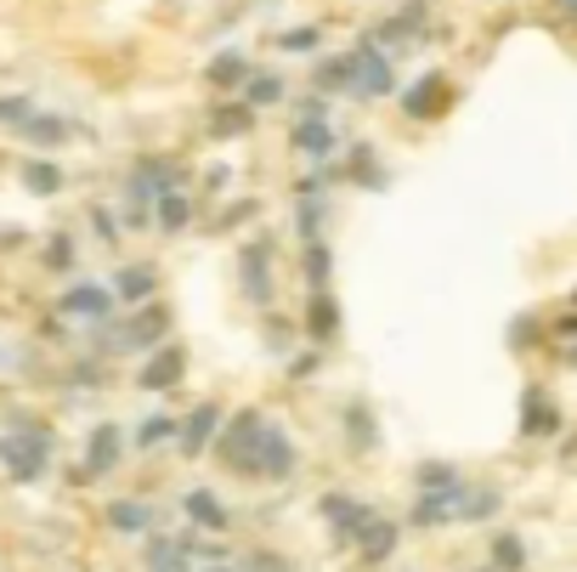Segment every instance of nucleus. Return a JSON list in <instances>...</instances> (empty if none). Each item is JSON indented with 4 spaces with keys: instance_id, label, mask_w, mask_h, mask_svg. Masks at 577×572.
I'll list each match as a JSON object with an SVG mask.
<instances>
[{
    "instance_id": "39448f33",
    "label": "nucleus",
    "mask_w": 577,
    "mask_h": 572,
    "mask_svg": "<svg viewBox=\"0 0 577 572\" xmlns=\"http://www.w3.org/2000/svg\"><path fill=\"white\" fill-rule=\"evenodd\" d=\"M346 57H351V96L373 103V96H385V91H391V57L373 46V41H362V46L346 52Z\"/></svg>"
},
{
    "instance_id": "c03bdc74",
    "label": "nucleus",
    "mask_w": 577,
    "mask_h": 572,
    "mask_svg": "<svg viewBox=\"0 0 577 572\" xmlns=\"http://www.w3.org/2000/svg\"><path fill=\"white\" fill-rule=\"evenodd\" d=\"M555 334H561V341H577V312H566V318L555 323Z\"/></svg>"
},
{
    "instance_id": "423d86ee",
    "label": "nucleus",
    "mask_w": 577,
    "mask_h": 572,
    "mask_svg": "<svg viewBox=\"0 0 577 572\" xmlns=\"http://www.w3.org/2000/svg\"><path fill=\"white\" fill-rule=\"evenodd\" d=\"M125 454V431L119 425H96L85 436V459H80V482H96V477H108V470L119 465Z\"/></svg>"
},
{
    "instance_id": "2eb2a0df",
    "label": "nucleus",
    "mask_w": 577,
    "mask_h": 572,
    "mask_svg": "<svg viewBox=\"0 0 577 572\" xmlns=\"http://www.w3.org/2000/svg\"><path fill=\"white\" fill-rule=\"evenodd\" d=\"M555 431H561L555 397L538 391V386H527V397H521V436H555Z\"/></svg>"
},
{
    "instance_id": "37998d69",
    "label": "nucleus",
    "mask_w": 577,
    "mask_h": 572,
    "mask_svg": "<svg viewBox=\"0 0 577 572\" xmlns=\"http://www.w3.org/2000/svg\"><path fill=\"white\" fill-rule=\"evenodd\" d=\"M312 368H318V352H300V357L289 363V375H295V380H305V375H312Z\"/></svg>"
},
{
    "instance_id": "49530a36",
    "label": "nucleus",
    "mask_w": 577,
    "mask_h": 572,
    "mask_svg": "<svg viewBox=\"0 0 577 572\" xmlns=\"http://www.w3.org/2000/svg\"><path fill=\"white\" fill-rule=\"evenodd\" d=\"M566 363H572V368H577V341H572V346H566Z\"/></svg>"
},
{
    "instance_id": "7c9ffc66",
    "label": "nucleus",
    "mask_w": 577,
    "mask_h": 572,
    "mask_svg": "<svg viewBox=\"0 0 577 572\" xmlns=\"http://www.w3.org/2000/svg\"><path fill=\"white\" fill-rule=\"evenodd\" d=\"M170 436H182V420L153 414V420H142V425H136V448H159V443H170Z\"/></svg>"
},
{
    "instance_id": "aec40b11",
    "label": "nucleus",
    "mask_w": 577,
    "mask_h": 572,
    "mask_svg": "<svg viewBox=\"0 0 577 572\" xmlns=\"http://www.w3.org/2000/svg\"><path fill=\"white\" fill-rule=\"evenodd\" d=\"M396 538H402V527L380 516V522H373V527H368V533L357 538V561H362V567H380V561H385V556L396 550Z\"/></svg>"
},
{
    "instance_id": "cd10ccee",
    "label": "nucleus",
    "mask_w": 577,
    "mask_h": 572,
    "mask_svg": "<svg viewBox=\"0 0 577 572\" xmlns=\"http://www.w3.org/2000/svg\"><path fill=\"white\" fill-rule=\"evenodd\" d=\"M23 187L41 193V198H51V193L62 187V171H57L51 159H28V164H23Z\"/></svg>"
},
{
    "instance_id": "8fccbe9b",
    "label": "nucleus",
    "mask_w": 577,
    "mask_h": 572,
    "mask_svg": "<svg viewBox=\"0 0 577 572\" xmlns=\"http://www.w3.org/2000/svg\"><path fill=\"white\" fill-rule=\"evenodd\" d=\"M572 300H577V289H572Z\"/></svg>"
},
{
    "instance_id": "f8f14e48",
    "label": "nucleus",
    "mask_w": 577,
    "mask_h": 572,
    "mask_svg": "<svg viewBox=\"0 0 577 572\" xmlns=\"http://www.w3.org/2000/svg\"><path fill=\"white\" fill-rule=\"evenodd\" d=\"M114 289H102V284H74V289H62V300H57V307L68 312V318H91V323H102V318H108L114 312Z\"/></svg>"
},
{
    "instance_id": "a211bd4d",
    "label": "nucleus",
    "mask_w": 577,
    "mask_h": 572,
    "mask_svg": "<svg viewBox=\"0 0 577 572\" xmlns=\"http://www.w3.org/2000/svg\"><path fill=\"white\" fill-rule=\"evenodd\" d=\"M339 420H346V448L351 454H373V448H380V425H373L368 402H346V414H339Z\"/></svg>"
},
{
    "instance_id": "6e6552de",
    "label": "nucleus",
    "mask_w": 577,
    "mask_h": 572,
    "mask_svg": "<svg viewBox=\"0 0 577 572\" xmlns=\"http://www.w3.org/2000/svg\"><path fill=\"white\" fill-rule=\"evenodd\" d=\"M164 329H170V312L164 307H142V312L119 329L114 352H159L164 346Z\"/></svg>"
},
{
    "instance_id": "f03ea898",
    "label": "nucleus",
    "mask_w": 577,
    "mask_h": 572,
    "mask_svg": "<svg viewBox=\"0 0 577 572\" xmlns=\"http://www.w3.org/2000/svg\"><path fill=\"white\" fill-rule=\"evenodd\" d=\"M261 436H266V420L255 409H238L221 436H216V459L227 470H238V477H255V459H261Z\"/></svg>"
},
{
    "instance_id": "4468645a",
    "label": "nucleus",
    "mask_w": 577,
    "mask_h": 572,
    "mask_svg": "<svg viewBox=\"0 0 577 572\" xmlns=\"http://www.w3.org/2000/svg\"><path fill=\"white\" fill-rule=\"evenodd\" d=\"M464 493H470V488H436V493H419V504H414V527H441V522H459V511H464Z\"/></svg>"
},
{
    "instance_id": "a19ab883",
    "label": "nucleus",
    "mask_w": 577,
    "mask_h": 572,
    "mask_svg": "<svg viewBox=\"0 0 577 572\" xmlns=\"http://www.w3.org/2000/svg\"><path fill=\"white\" fill-rule=\"evenodd\" d=\"M244 567H250V572H295V567H289L284 556H266V550H261V556H250Z\"/></svg>"
},
{
    "instance_id": "de8ad7c7",
    "label": "nucleus",
    "mask_w": 577,
    "mask_h": 572,
    "mask_svg": "<svg viewBox=\"0 0 577 572\" xmlns=\"http://www.w3.org/2000/svg\"><path fill=\"white\" fill-rule=\"evenodd\" d=\"M210 572H232V567H221V561H216V567H210Z\"/></svg>"
},
{
    "instance_id": "a878e982",
    "label": "nucleus",
    "mask_w": 577,
    "mask_h": 572,
    "mask_svg": "<svg viewBox=\"0 0 577 572\" xmlns=\"http://www.w3.org/2000/svg\"><path fill=\"white\" fill-rule=\"evenodd\" d=\"M68 130H74V125L57 119V114H34V119L23 125V137H28L34 148H62V142H68Z\"/></svg>"
},
{
    "instance_id": "20e7f679",
    "label": "nucleus",
    "mask_w": 577,
    "mask_h": 572,
    "mask_svg": "<svg viewBox=\"0 0 577 572\" xmlns=\"http://www.w3.org/2000/svg\"><path fill=\"white\" fill-rule=\"evenodd\" d=\"M238 284H244L255 307H272V295H278V284H272V239H250L238 250Z\"/></svg>"
},
{
    "instance_id": "c9c22d12",
    "label": "nucleus",
    "mask_w": 577,
    "mask_h": 572,
    "mask_svg": "<svg viewBox=\"0 0 577 572\" xmlns=\"http://www.w3.org/2000/svg\"><path fill=\"white\" fill-rule=\"evenodd\" d=\"M266 103H284V80L278 75H250V108H266Z\"/></svg>"
},
{
    "instance_id": "473e14b6",
    "label": "nucleus",
    "mask_w": 577,
    "mask_h": 572,
    "mask_svg": "<svg viewBox=\"0 0 577 572\" xmlns=\"http://www.w3.org/2000/svg\"><path fill=\"white\" fill-rule=\"evenodd\" d=\"M487 516H498V488H470L459 522H487Z\"/></svg>"
},
{
    "instance_id": "f704fd0d",
    "label": "nucleus",
    "mask_w": 577,
    "mask_h": 572,
    "mask_svg": "<svg viewBox=\"0 0 577 572\" xmlns=\"http://www.w3.org/2000/svg\"><path fill=\"white\" fill-rule=\"evenodd\" d=\"M351 153H357V159H351V176H357L362 187H385V171L373 164V148H368V142H357Z\"/></svg>"
},
{
    "instance_id": "5701e85b",
    "label": "nucleus",
    "mask_w": 577,
    "mask_h": 572,
    "mask_svg": "<svg viewBox=\"0 0 577 572\" xmlns=\"http://www.w3.org/2000/svg\"><path fill=\"white\" fill-rule=\"evenodd\" d=\"M425 18H430L425 0H402V7L391 12V23H385V41H414V35H425Z\"/></svg>"
},
{
    "instance_id": "a18cd8bd",
    "label": "nucleus",
    "mask_w": 577,
    "mask_h": 572,
    "mask_svg": "<svg viewBox=\"0 0 577 572\" xmlns=\"http://www.w3.org/2000/svg\"><path fill=\"white\" fill-rule=\"evenodd\" d=\"M555 12H561V18H572V23H577V0H555Z\"/></svg>"
},
{
    "instance_id": "c756f323",
    "label": "nucleus",
    "mask_w": 577,
    "mask_h": 572,
    "mask_svg": "<svg viewBox=\"0 0 577 572\" xmlns=\"http://www.w3.org/2000/svg\"><path fill=\"white\" fill-rule=\"evenodd\" d=\"M493 567L498 572H521L527 567V545L516 533H493Z\"/></svg>"
},
{
    "instance_id": "4c0bfd02",
    "label": "nucleus",
    "mask_w": 577,
    "mask_h": 572,
    "mask_svg": "<svg viewBox=\"0 0 577 572\" xmlns=\"http://www.w3.org/2000/svg\"><path fill=\"white\" fill-rule=\"evenodd\" d=\"M34 114H41V108H34L28 103V96H0V125H12V130H23Z\"/></svg>"
},
{
    "instance_id": "ea45409f",
    "label": "nucleus",
    "mask_w": 577,
    "mask_h": 572,
    "mask_svg": "<svg viewBox=\"0 0 577 572\" xmlns=\"http://www.w3.org/2000/svg\"><path fill=\"white\" fill-rule=\"evenodd\" d=\"M318 46V28H289L284 35V52H312Z\"/></svg>"
},
{
    "instance_id": "c85d7f7f",
    "label": "nucleus",
    "mask_w": 577,
    "mask_h": 572,
    "mask_svg": "<svg viewBox=\"0 0 577 572\" xmlns=\"http://www.w3.org/2000/svg\"><path fill=\"white\" fill-rule=\"evenodd\" d=\"M204 80H210V85H244L250 80V62L238 57V52H221L210 69H204Z\"/></svg>"
},
{
    "instance_id": "4be33fe9",
    "label": "nucleus",
    "mask_w": 577,
    "mask_h": 572,
    "mask_svg": "<svg viewBox=\"0 0 577 572\" xmlns=\"http://www.w3.org/2000/svg\"><path fill=\"white\" fill-rule=\"evenodd\" d=\"M153 221H159L164 232H182V227L193 221V198H187L182 187H164V193L153 198Z\"/></svg>"
},
{
    "instance_id": "9d476101",
    "label": "nucleus",
    "mask_w": 577,
    "mask_h": 572,
    "mask_svg": "<svg viewBox=\"0 0 577 572\" xmlns=\"http://www.w3.org/2000/svg\"><path fill=\"white\" fill-rule=\"evenodd\" d=\"M221 409H216V402H198V409L182 420V436H176V443H182V454L187 459H198L204 448H216V436H221Z\"/></svg>"
},
{
    "instance_id": "e433bc0d",
    "label": "nucleus",
    "mask_w": 577,
    "mask_h": 572,
    "mask_svg": "<svg viewBox=\"0 0 577 572\" xmlns=\"http://www.w3.org/2000/svg\"><path fill=\"white\" fill-rule=\"evenodd\" d=\"M318 227H323V193H305V198H300V239L312 244Z\"/></svg>"
},
{
    "instance_id": "58836bf2",
    "label": "nucleus",
    "mask_w": 577,
    "mask_h": 572,
    "mask_svg": "<svg viewBox=\"0 0 577 572\" xmlns=\"http://www.w3.org/2000/svg\"><path fill=\"white\" fill-rule=\"evenodd\" d=\"M266 346L272 352H289V323L284 318H266Z\"/></svg>"
},
{
    "instance_id": "9b49d317",
    "label": "nucleus",
    "mask_w": 577,
    "mask_h": 572,
    "mask_svg": "<svg viewBox=\"0 0 577 572\" xmlns=\"http://www.w3.org/2000/svg\"><path fill=\"white\" fill-rule=\"evenodd\" d=\"M182 368H187V352H182V346H159V352H148L136 386H142V391H170V386L182 380Z\"/></svg>"
},
{
    "instance_id": "ddd939ff",
    "label": "nucleus",
    "mask_w": 577,
    "mask_h": 572,
    "mask_svg": "<svg viewBox=\"0 0 577 572\" xmlns=\"http://www.w3.org/2000/svg\"><path fill=\"white\" fill-rule=\"evenodd\" d=\"M334 334H339V300L328 289H312V295H305V341L328 346Z\"/></svg>"
},
{
    "instance_id": "bb28decb",
    "label": "nucleus",
    "mask_w": 577,
    "mask_h": 572,
    "mask_svg": "<svg viewBox=\"0 0 577 572\" xmlns=\"http://www.w3.org/2000/svg\"><path fill=\"white\" fill-rule=\"evenodd\" d=\"M312 85L318 91H351V57H323L312 69Z\"/></svg>"
},
{
    "instance_id": "7ed1b4c3",
    "label": "nucleus",
    "mask_w": 577,
    "mask_h": 572,
    "mask_svg": "<svg viewBox=\"0 0 577 572\" xmlns=\"http://www.w3.org/2000/svg\"><path fill=\"white\" fill-rule=\"evenodd\" d=\"M323 522H328V533H334V545H351L357 550V538L380 522L373 516V504H362V499H351V493H323Z\"/></svg>"
},
{
    "instance_id": "dca6fc26",
    "label": "nucleus",
    "mask_w": 577,
    "mask_h": 572,
    "mask_svg": "<svg viewBox=\"0 0 577 572\" xmlns=\"http://www.w3.org/2000/svg\"><path fill=\"white\" fill-rule=\"evenodd\" d=\"M193 556H198V538L193 533L153 538V545H148V572H193Z\"/></svg>"
},
{
    "instance_id": "6ab92c4d",
    "label": "nucleus",
    "mask_w": 577,
    "mask_h": 572,
    "mask_svg": "<svg viewBox=\"0 0 577 572\" xmlns=\"http://www.w3.org/2000/svg\"><path fill=\"white\" fill-rule=\"evenodd\" d=\"M182 511H187L193 527H204V533H227V522H232V516H227V504H221L210 488H193V493L182 499Z\"/></svg>"
},
{
    "instance_id": "393cba45",
    "label": "nucleus",
    "mask_w": 577,
    "mask_h": 572,
    "mask_svg": "<svg viewBox=\"0 0 577 572\" xmlns=\"http://www.w3.org/2000/svg\"><path fill=\"white\" fill-rule=\"evenodd\" d=\"M153 289H159V278L148 273V266H125V273L114 278V295H119V300H130V307H148Z\"/></svg>"
},
{
    "instance_id": "1a4fd4ad",
    "label": "nucleus",
    "mask_w": 577,
    "mask_h": 572,
    "mask_svg": "<svg viewBox=\"0 0 577 572\" xmlns=\"http://www.w3.org/2000/svg\"><path fill=\"white\" fill-rule=\"evenodd\" d=\"M255 477H266V482H289V477H295V443H289V431L272 425V420H266V436H261Z\"/></svg>"
},
{
    "instance_id": "f3484780",
    "label": "nucleus",
    "mask_w": 577,
    "mask_h": 572,
    "mask_svg": "<svg viewBox=\"0 0 577 572\" xmlns=\"http://www.w3.org/2000/svg\"><path fill=\"white\" fill-rule=\"evenodd\" d=\"M295 153L300 159H312V164H323L328 153H334V130H328V119H318V114H300V125H295Z\"/></svg>"
},
{
    "instance_id": "0eeeda50",
    "label": "nucleus",
    "mask_w": 577,
    "mask_h": 572,
    "mask_svg": "<svg viewBox=\"0 0 577 572\" xmlns=\"http://www.w3.org/2000/svg\"><path fill=\"white\" fill-rule=\"evenodd\" d=\"M441 108H448V75L441 69L419 75L414 85H402V114L407 119H436Z\"/></svg>"
},
{
    "instance_id": "b1692460",
    "label": "nucleus",
    "mask_w": 577,
    "mask_h": 572,
    "mask_svg": "<svg viewBox=\"0 0 577 572\" xmlns=\"http://www.w3.org/2000/svg\"><path fill=\"white\" fill-rule=\"evenodd\" d=\"M250 125H255V108H250V103H221V108L210 114V137L232 142V137H244Z\"/></svg>"
},
{
    "instance_id": "79ce46f5",
    "label": "nucleus",
    "mask_w": 577,
    "mask_h": 572,
    "mask_svg": "<svg viewBox=\"0 0 577 572\" xmlns=\"http://www.w3.org/2000/svg\"><path fill=\"white\" fill-rule=\"evenodd\" d=\"M46 261H51V266H74V244H68V239H51Z\"/></svg>"
},
{
    "instance_id": "72a5a7b5",
    "label": "nucleus",
    "mask_w": 577,
    "mask_h": 572,
    "mask_svg": "<svg viewBox=\"0 0 577 572\" xmlns=\"http://www.w3.org/2000/svg\"><path fill=\"white\" fill-rule=\"evenodd\" d=\"M419 493H436V488H464V477H459V470L453 465H441V459H430V465H419Z\"/></svg>"
},
{
    "instance_id": "2f4dec72",
    "label": "nucleus",
    "mask_w": 577,
    "mask_h": 572,
    "mask_svg": "<svg viewBox=\"0 0 577 572\" xmlns=\"http://www.w3.org/2000/svg\"><path fill=\"white\" fill-rule=\"evenodd\" d=\"M328 273H334V255H328L323 239H312V244H305V284H312V289H328Z\"/></svg>"
},
{
    "instance_id": "412c9836",
    "label": "nucleus",
    "mask_w": 577,
    "mask_h": 572,
    "mask_svg": "<svg viewBox=\"0 0 577 572\" xmlns=\"http://www.w3.org/2000/svg\"><path fill=\"white\" fill-rule=\"evenodd\" d=\"M108 527L142 538V533H153V511H148L142 499H114V504H108Z\"/></svg>"
},
{
    "instance_id": "f257e3e1",
    "label": "nucleus",
    "mask_w": 577,
    "mask_h": 572,
    "mask_svg": "<svg viewBox=\"0 0 577 572\" xmlns=\"http://www.w3.org/2000/svg\"><path fill=\"white\" fill-rule=\"evenodd\" d=\"M0 465H7L12 482H41L51 470V425L18 420L7 436H0Z\"/></svg>"
},
{
    "instance_id": "09e8293b",
    "label": "nucleus",
    "mask_w": 577,
    "mask_h": 572,
    "mask_svg": "<svg viewBox=\"0 0 577 572\" xmlns=\"http://www.w3.org/2000/svg\"><path fill=\"white\" fill-rule=\"evenodd\" d=\"M482 572H498V567H493V561H487V567H482Z\"/></svg>"
}]
</instances>
